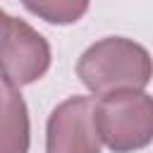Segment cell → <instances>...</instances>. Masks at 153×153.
I'll use <instances>...</instances> for the list:
<instances>
[{
    "label": "cell",
    "mask_w": 153,
    "mask_h": 153,
    "mask_svg": "<svg viewBox=\"0 0 153 153\" xmlns=\"http://www.w3.org/2000/svg\"><path fill=\"white\" fill-rule=\"evenodd\" d=\"M76 72L86 88L98 96L115 91H139L153 76V62L143 45L129 38H103L79 60Z\"/></svg>",
    "instance_id": "6da1fadb"
},
{
    "label": "cell",
    "mask_w": 153,
    "mask_h": 153,
    "mask_svg": "<svg viewBox=\"0 0 153 153\" xmlns=\"http://www.w3.org/2000/svg\"><path fill=\"white\" fill-rule=\"evenodd\" d=\"M98 136L115 153H129L153 141V98L141 91H115L96 105Z\"/></svg>",
    "instance_id": "7a4b0ae2"
},
{
    "label": "cell",
    "mask_w": 153,
    "mask_h": 153,
    "mask_svg": "<svg viewBox=\"0 0 153 153\" xmlns=\"http://www.w3.org/2000/svg\"><path fill=\"white\" fill-rule=\"evenodd\" d=\"M50 65L48 41L26 22L5 14L0 22V76L10 88L26 86L45 74Z\"/></svg>",
    "instance_id": "3957f363"
},
{
    "label": "cell",
    "mask_w": 153,
    "mask_h": 153,
    "mask_svg": "<svg viewBox=\"0 0 153 153\" xmlns=\"http://www.w3.org/2000/svg\"><path fill=\"white\" fill-rule=\"evenodd\" d=\"M45 148L48 153H100L96 103L84 96L60 103L48 120Z\"/></svg>",
    "instance_id": "277c9868"
},
{
    "label": "cell",
    "mask_w": 153,
    "mask_h": 153,
    "mask_svg": "<svg viewBox=\"0 0 153 153\" xmlns=\"http://www.w3.org/2000/svg\"><path fill=\"white\" fill-rule=\"evenodd\" d=\"M29 151V112L14 88H0V153Z\"/></svg>",
    "instance_id": "5b68a950"
},
{
    "label": "cell",
    "mask_w": 153,
    "mask_h": 153,
    "mask_svg": "<svg viewBox=\"0 0 153 153\" xmlns=\"http://www.w3.org/2000/svg\"><path fill=\"white\" fill-rule=\"evenodd\" d=\"M26 10L41 14L53 24H72L88 10V5L86 2H26Z\"/></svg>",
    "instance_id": "8992f818"
},
{
    "label": "cell",
    "mask_w": 153,
    "mask_h": 153,
    "mask_svg": "<svg viewBox=\"0 0 153 153\" xmlns=\"http://www.w3.org/2000/svg\"><path fill=\"white\" fill-rule=\"evenodd\" d=\"M2 19H5V12H2V10H0V22H2Z\"/></svg>",
    "instance_id": "52a82bcc"
}]
</instances>
